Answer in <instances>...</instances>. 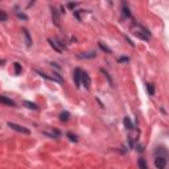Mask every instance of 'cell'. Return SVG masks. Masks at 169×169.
I'll return each instance as SVG.
<instances>
[{
    "label": "cell",
    "mask_w": 169,
    "mask_h": 169,
    "mask_svg": "<svg viewBox=\"0 0 169 169\" xmlns=\"http://www.w3.org/2000/svg\"><path fill=\"white\" fill-rule=\"evenodd\" d=\"M132 33H134V36H136L138 38H141V40H144V41L149 40L148 31H147L145 28H143V26H140V25L134 26V28H132Z\"/></svg>",
    "instance_id": "6da1fadb"
},
{
    "label": "cell",
    "mask_w": 169,
    "mask_h": 169,
    "mask_svg": "<svg viewBox=\"0 0 169 169\" xmlns=\"http://www.w3.org/2000/svg\"><path fill=\"white\" fill-rule=\"evenodd\" d=\"M8 127H9V128H12V129H15V131L21 132V134H25V135H29V134H31V131H29L28 128H25V127L20 126V124L12 123V122H8Z\"/></svg>",
    "instance_id": "7a4b0ae2"
},
{
    "label": "cell",
    "mask_w": 169,
    "mask_h": 169,
    "mask_svg": "<svg viewBox=\"0 0 169 169\" xmlns=\"http://www.w3.org/2000/svg\"><path fill=\"white\" fill-rule=\"evenodd\" d=\"M81 82H82V85L86 89H90V85H91V78H90V75L87 74L86 72H81Z\"/></svg>",
    "instance_id": "3957f363"
},
{
    "label": "cell",
    "mask_w": 169,
    "mask_h": 169,
    "mask_svg": "<svg viewBox=\"0 0 169 169\" xmlns=\"http://www.w3.org/2000/svg\"><path fill=\"white\" fill-rule=\"evenodd\" d=\"M155 165H156V168H159V169H164V168H165V165H166L165 156H157V157L155 159Z\"/></svg>",
    "instance_id": "277c9868"
},
{
    "label": "cell",
    "mask_w": 169,
    "mask_h": 169,
    "mask_svg": "<svg viewBox=\"0 0 169 169\" xmlns=\"http://www.w3.org/2000/svg\"><path fill=\"white\" fill-rule=\"evenodd\" d=\"M49 44H50V46H52L53 49H54L56 52H58V53H61L62 52V46H63V42H57L56 40H52V38H49ZM65 48V46H63Z\"/></svg>",
    "instance_id": "5b68a950"
},
{
    "label": "cell",
    "mask_w": 169,
    "mask_h": 169,
    "mask_svg": "<svg viewBox=\"0 0 169 169\" xmlns=\"http://www.w3.org/2000/svg\"><path fill=\"white\" fill-rule=\"evenodd\" d=\"M74 83L77 87L81 86V69L79 67H77V69L74 70Z\"/></svg>",
    "instance_id": "8992f818"
},
{
    "label": "cell",
    "mask_w": 169,
    "mask_h": 169,
    "mask_svg": "<svg viewBox=\"0 0 169 169\" xmlns=\"http://www.w3.org/2000/svg\"><path fill=\"white\" fill-rule=\"evenodd\" d=\"M0 103L6 104V106L15 107V102H13V100L9 99V98H7V97H3V95H0Z\"/></svg>",
    "instance_id": "52a82bcc"
},
{
    "label": "cell",
    "mask_w": 169,
    "mask_h": 169,
    "mask_svg": "<svg viewBox=\"0 0 169 169\" xmlns=\"http://www.w3.org/2000/svg\"><path fill=\"white\" fill-rule=\"evenodd\" d=\"M52 16H53V21L57 26H60V17H58V12L56 8H52Z\"/></svg>",
    "instance_id": "ba28073f"
},
{
    "label": "cell",
    "mask_w": 169,
    "mask_h": 169,
    "mask_svg": "<svg viewBox=\"0 0 169 169\" xmlns=\"http://www.w3.org/2000/svg\"><path fill=\"white\" fill-rule=\"evenodd\" d=\"M23 33H24V37H25V42H26V46H31L32 45V38L29 36V32L26 29H23Z\"/></svg>",
    "instance_id": "9c48e42d"
},
{
    "label": "cell",
    "mask_w": 169,
    "mask_h": 169,
    "mask_svg": "<svg viewBox=\"0 0 169 169\" xmlns=\"http://www.w3.org/2000/svg\"><path fill=\"white\" fill-rule=\"evenodd\" d=\"M95 56H97L95 52H89V53H81V54H78V57L79 58H94Z\"/></svg>",
    "instance_id": "30bf717a"
},
{
    "label": "cell",
    "mask_w": 169,
    "mask_h": 169,
    "mask_svg": "<svg viewBox=\"0 0 169 169\" xmlns=\"http://www.w3.org/2000/svg\"><path fill=\"white\" fill-rule=\"evenodd\" d=\"M24 106L28 107V108H31V110H38L37 104H36V103H32V102H29V100H25V102H24Z\"/></svg>",
    "instance_id": "8fae6325"
},
{
    "label": "cell",
    "mask_w": 169,
    "mask_h": 169,
    "mask_svg": "<svg viewBox=\"0 0 169 169\" xmlns=\"http://www.w3.org/2000/svg\"><path fill=\"white\" fill-rule=\"evenodd\" d=\"M124 126H126V128L127 129H132V128H134V124H132V122L131 120H129V118L128 116H127V118H124Z\"/></svg>",
    "instance_id": "7c38bea8"
},
{
    "label": "cell",
    "mask_w": 169,
    "mask_h": 169,
    "mask_svg": "<svg viewBox=\"0 0 169 169\" xmlns=\"http://www.w3.org/2000/svg\"><path fill=\"white\" fill-rule=\"evenodd\" d=\"M69 118H70V114L67 111H63V112H61V115H60V119L62 122H67L69 120Z\"/></svg>",
    "instance_id": "4fadbf2b"
},
{
    "label": "cell",
    "mask_w": 169,
    "mask_h": 169,
    "mask_svg": "<svg viewBox=\"0 0 169 169\" xmlns=\"http://www.w3.org/2000/svg\"><path fill=\"white\" fill-rule=\"evenodd\" d=\"M138 164H139V168H140V169H148L147 163H145V160H144V159H139Z\"/></svg>",
    "instance_id": "5bb4252c"
},
{
    "label": "cell",
    "mask_w": 169,
    "mask_h": 169,
    "mask_svg": "<svg viewBox=\"0 0 169 169\" xmlns=\"http://www.w3.org/2000/svg\"><path fill=\"white\" fill-rule=\"evenodd\" d=\"M147 90H148L149 95H155V87L152 83H147Z\"/></svg>",
    "instance_id": "9a60e30c"
},
{
    "label": "cell",
    "mask_w": 169,
    "mask_h": 169,
    "mask_svg": "<svg viewBox=\"0 0 169 169\" xmlns=\"http://www.w3.org/2000/svg\"><path fill=\"white\" fill-rule=\"evenodd\" d=\"M15 73L16 74H21V65L19 62H15Z\"/></svg>",
    "instance_id": "2e32d148"
},
{
    "label": "cell",
    "mask_w": 169,
    "mask_h": 169,
    "mask_svg": "<svg viewBox=\"0 0 169 169\" xmlns=\"http://www.w3.org/2000/svg\"><path fill=\"white\" fill-rule=\"evenodd\" d=\"M7 19H8V15L4 11H0V21H7Z\"/></svg>",
    "instance_id": "e0dca14e"
},
{
    "label": "cell",
    "mask_w": 169,
    "mask_h": 169,
    "mask_svg": "<svg viewBox=\"0 0 169 169\" xmlns=\"http://www.w3.org/2000/svg\"><path fill=\"white\" fill-rule=\"evenodd\" d=\"M67 138H69V139H70V140H72V141H74V143H77V141H78L77 136H75V135H73L72 132H67Z\"/></svg>",
    "instance_id": "ac0fdd59"
},
{
    "label": "cell",
    "mask_w": 169,
    "mask_h": 169,
    "mask_svg": "<svg viewBox=\"0 0 169 169\" xmlns=\"http://www.w3.org/2000/svg\"><path fill=\"white\" fill-rule=\"evenodd\" d=\"M99 46H100V48H102V49H103L104 52H107V53H111V49H110V48H107L106 45H103V42H99Z\"/></svg>",
    "instance_id": "d6986e66"
},
{
    "label": "cell",
    "mask_w": 169,
    "mask_h": 169,
    "mask_svg": "<svg viewBox=\"0 0 169 169\" xmlns=\"http://www.w3.org/2000/svg\"><path fill=\"white\" fill-rule=\"evenodd\" d=\"M123 12H124V15H126L127 17H131V12H129L128 7L126 8V6H123Z\"/></svg>",
    "instance_id": "ffe728a7"
},
{
    "label": "cell",
    "mask_w": 169,
    "mask_h": 169,
    "mask_svg": "<svg viewBox=\"0 0 169 169\" xmlns=\"http://www.w3.org/2000/svg\"><path fill=\"white\" fill-rule=\"evenodd\" d=\"M16 15H17V17H19V19H23V20H26V19H28V17H26V15L20 13V12H17Z\"/></svg>",
    "instance_id": "44dd1931"
},
{
    "label": "cell",
    "mask_w": 169,
    "mask_h": 169,
    "mask_svg": "<svg viewBox=\"0 0 169 169\" xmlns=\"http://www.w3.org/2000/svg\"><path fill=\"white\" fill-rule=\"evenodd\" d=\"M124 61H129V58L128 57H122V58H119V62H124Z\"/></svg>",
    "instance_id": "7402d4cb"
},
{
    "label": "cell",
    "mask_w": 169,
    "mask_h": 169,
    "mask_svg": "<svg viewBox=\"0 0 169 169\" xmlns=\"http://www.w3.org/2000/svg\"><path fill=\"white\" fill-rule=\"evenodd\" d=\"M77 6H78L77 3H69V7H70V8H74V7H77Z\"/></svg>",
    "instance_id": "603a6c76"
},
{
    "label": "cell",
    "mask_w": 169,
    "mask_h": 169,
    "mask_svg": "<svg viewBox=\"0 0 169 169\" xmlns=\"http://www.w3.org/2000/svg\"><path fill=\"white\" fill-rule=\"evenodd\" d=\"M4 62H6V61H4V60H0V65H3Z\"/></svg>",
    "instance_id": "cb8c5ba5"
},
{
    "label": "cell",
    "mask_w": 169,
    "mask_h": 169,
    "mask_svg": "<svg viewBox=\"0 0 169 169\" xmlns=\"http://www.w3.org/2000/svg\"><path fill=\"white\" fill-rule=\"evenodd\" d=\"M164 169H165V168H164Z\"/></svg>",
    "instance_id": "d4e9b609"
}]
</instances>
